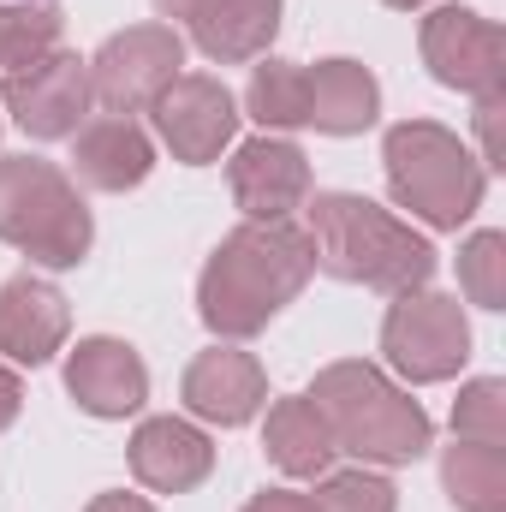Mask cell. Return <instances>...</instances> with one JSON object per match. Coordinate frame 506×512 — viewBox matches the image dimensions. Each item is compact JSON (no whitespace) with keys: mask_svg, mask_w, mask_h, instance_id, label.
<instances>
[{"mask_svg":"<svg viewBox=\"0 0 506 512\" xmlns=\"http://www.w3.org/2000/svg\"><path fill=\"white\" fill-rule=\"evenodd\" d=\"M72 334V310H66V292L36 280V274H12L0 286V358L6 364H24V370H42Z\"/></svg>","mask_w":506,"mask_h":512,"instance_id":"obj_14","label":"cell"},{"mask_svg":"<svg viewBox=\"0 0 506 512\" xmlns=\"http://www.w3.org/2000/svg\"><path fill=\"white\" fill-rule=\"evenodd\" d=\"M453 435H459V441H489V447L506 441V382L501 376L465 382L459 405H453Z\"/></svg>","mask_w":506,"mask_h":512,"instance_id":"obj_24","label":"cell"},{"mask_svg":"<svg viewBox=\"0 0 506 512\" xmlns=\"http://www.w3.org/2000/svg\"><path fill=\"white\" fill-rule=\"evenodd\" d=\"M0 245L24 251L36 268H78L96 227L72 173L36 155H0Z\"/></svg>","mask_w":506,"mask_h":512,"instance_id":"obj_5","label":"cell"},{"mask_svg":"<svg viewBox=\"0 0 506 512\" xmlns=\"http://www.w3.org/2000/svg\"><path fill=\"white\" fill-rule=\"evenodd\" d=\"M12 126L36 143H54V137H78L84 114H90V60L54 48L18 72H6V90H0Z\"/></svg>","mask_w":506,"mask_h":512,"instance_id":"obj_9","label":"cell"},{"mask_svg":"<svg viewBox=\"0 0 506 512\" xmlns=\"http://www.w3.org/2000/svg\"><path fill=\"white\" fill-rule=\"evenodd\" d=\"M316 512H393L399 495L376 471H322V489L310 495Z\"/></svg>","mask_w":506,"mask_h":512,"instance_id":"obj_25","label":"cell"},{"mask_svg":"<svg viewBox=\"0 0 506 512\" xmlns=\"http://www.w3.org/2000/svg\"><path fill=\"white\" fill-rule=\"evenodd\" d=\"M149 173H155V143L137 120L108 114V120H90L78 131V149H72V179L78 185L120 197V191H137Z\"/></svg>","mask_w":506,"mask_h":512,"instance_id":"obj_16","label":"cell"},{"mask_svg":"<svg viewBox=\"0 0 506 512\" xmlns=\"http://www.w3.org/2000/svg\"><path fill=\"white\" fill-rule=\"evenodd\" d=\"M84 512H155V507H149L143 495H126V489H108V495H96V501H90Z\"/></svg>","mask_w":506,"mask_h":512,"instance_id":"obj_29","label":"cell"},{"mask_svg":"<svg viewBox=\"0 0 506 512\" xmlns=\"http://www.w3.org/2000/svg\"><path fill=\"white\" fill-rule=\"evenodd\" d=\"M381 6H393V12H417V6H429V0H381Z\"/></svg>","mask_w":506,"mask_h":512,"instance_id":"obj_31","label":"cell"},{"mask_svg":"<svg viewBox=\"0 0 506 512\" xmlns=\"http://www.w3.org/2000/svg\"><path fill=\"white\" fill-rule=\"evenodd\" d=\"M459 286L477 310H506V233H471L459 251Z\"/></svg>","mask_w":506,"mask_h":512,"instance_id":"obj_23","label":"cell"},{"mask_svg":"<svg viewBox=\"0 0 506 512\" xmlns=\"http://www.w3.org/2000/svg\"><path fill=\"white\" fill-rule=\"evenodd\" d=\"M381 358L405 382H453L471 358V322L453 292H399L381 316Z\"/></svg>","mask_w":506,"mask_h":512,"instance_id":"obj_6","label":"cell"},{"mask_svg":"<svg viewBox=\"0 0 506 512\" xmlns=\"http://www.w3.org/2000/svg\"><path fill=\"white\" fill-rule=\"evenodd\" d=\"M316 274L310 233L292 221H245L233 227L197 274V316L221 340L262 334Z\"/></svg>","mask_w":506,"mask_h":512,"instance_id":"obj_1","label":"cell"},{"mask_svg":"<svg viewBox=\"0 0 506 512\" xmlns=\"http://www.w3.org/2000/svg\"><path fill=\"white\" fill-rule=\"evenodd\" d=\"M66 393L90 417H131L149 399V370H143L137 346L114 340V334H90L66 352Z\"/></svg>","mask_w":506,"mask_h":512,"instance_id":"obj_13","label":"cell"},{"mask_svg":"<svg viewBox=\"0 0 506 512\" xmlns=\"http://www.w3.org/2000/svg\"><path fill=\"white\" fill-rule=\"evenodd\" d=\"M441 489L459 512H506V447L453 441L441 453Z\"/></svg>","mask_w":506,"mask_h":512,"instance_id":"obj_20","label":"cell"},{"mask_svg":"<svg viewBox=\"0 0 506 512\" xmlns=\"http://www.w3.org/2000/svg\"><path fill=\"white\" fill-rule=\"evenodd\" d=\"M417 48H423L429 78L459 90V96H495V90H506V30L495 18L471 12V6L429 12Z\"/></svg>","mask_w":506,"mask_h":512,"instance_id":"obj_8","label":"cell"},{"mask_svg":"<svg viewBox=\"0 0 506 512\" xmlns=\"http://www.w3.org/2000/svg\"><path fill=\"white\" fill-rule=\"evenodd\" d=\"M227 185H233V203L245 209V221H292V209L310 203V161L292 137L262 131L233 149Z\"/></svg>","mask_w":506,"mask_h":512,"instance_id":"obj_11","label":"cell"},{"mask_svg":"<svg viewBox=\"0 0 506 512\" xmlns=\"http://www.w3.org/2000/svg\"><path fill=\"white\" fill-rule=\"evenodd\" d=\"M304 126L328 131V137H358L376 126L381 114V84L370 66L358 60H316L304 66Z\"/></svg>","mask_w":506,"mask_h":512,"instance_id":"obj_17","label":"cell"},{"mask_svg":"<svg viewBox=\"0 0 506 512\" xmlns=\"http://www.w3.org/2000/svg\"><path fill=\"white\" fill-rule=\"evenodd\" d=\"M60 24L66 18L48 0H0V66L18 72V66L54 54L60 48Z\"/></svg>","mask_w":506,"mask_h":512,"instance_id":"obj_22","label":"cell"},{"mask_svg":"<svg viewBox=\"0 0 506 512\" xmlns=\"http://www.w3.org/2000/svg\"><path fill=\"white\" fill-rule=\"evenodd\" d=\"M149 114H155L161 143L173 149V161H185V167L221 161V149H227L233 131H239V102H233V90H227L221 78H209V72H179V78L155 96Z\"/></svg>","mask_w":506,"mask_h":512,"instance_id":"obj_10","label":"cell"},{"mask_svg":"<svg viewBox=\"0 0 506 512\" xmlns=\"http://www.w3.org/2000/svg\"><path fill=\"white\" fill-rule=\"evenodd\" d=\"M381 167H387L393 203L411 209L435 233H459L483 209V191H489V167L459 143V131L435 126V120H399V126H387Z\"/></svg>","mask_w":506,"mask_h":512,"instance_id":"obj_4","label":"cell"},{"mask_svg":"<svg viewBox=\"0 0 506 512\" xmlns=\"http://www.w3.org/2000/svg\"><path fill=\"white\" fill-rule=\"evenodd\" d=\"M185 66V42L173 24H131L114 30L96 60H90V96L108 108V114H149L155 96L179 78Z\"/></svg>","mask_w":506,"mask_h":512,"instance_id":"obj_7","label":"cell"},{"mask_svg":"<svg viewBox=\"0 0 506 512\" xmlns=\"http://www.w3.org/2000/svg\"><path fill=\"white\" fill-rule=\"evenodd\" d=\"M179 399L191 417L203 423H221V429H239L251 423L256 411L268 405V376L251 352L239 346H209L185 364V382H179Z\"/></svg>","mask_w":506,"mask_h":512,"instance_id":"obj_12","label":"cell"},{"mask_svg":"<svg viewBox=\"0 0 506 512\" xmlns=\"http://www.w3.org/2000/svg\"><path fill=\"white\" fill-rule=\"evenodd\" d=\"M131 477L155 495H191L215 471V441L185 417H143L126 447Z\"/></svg>","mask_w":506,"mask_h":512,"instance_id":"obj_15","label":"cell"},{"mask_svg":"<svg viewBox=\"0 0 506 512\" xmlns=\"http://www.w3.org/2000/svg\"><path fill=\"white\" fill-rule=\"evenodd\" d=\"M245 512H316L310 495H298V489H262L245 501Z\"/></svg>","mask_w":506,"mask_h":512,"instance_id":"obj_27","label":"cell"},{"mask_svg":"<svg viewBox=\"0 0 506 512\" xmlns=\"http://www.w3.org/2000/svg\"><path fill=\"white\" fill-rule=\"evenodd\" d=\"M506 90L495 96H477V137H483V167H506Z\"/></svg>","mask_w":506,"mask_h":512,"instance_id":"obj_26","label":"cell"},{"mask_svg":"<svg viewBox=\"0 0 506 512\" xmlns=\"http://www.w3.org/2000/svg\"><path fill=\"white\" fill-rule=\"evenodd\" d=\"M310 405L322 411L334 447L352 453V459H364V465H417L435 447L429 411L393 382L387 370L364 364V358H340V364L316 370Z\"/></svg>","mask_w":506,"mask_h":512,"instance_id":"obj_3","label":"cell"},{"mask_svg":"<svg viewBox=\"0 0 506 512\" xmlns=\"http://www.w3.org/2000/svg\"><path fill=\"white\" fill-rule=\"evenodd\" d=\"M304 66L298 60H262L251 72V90H245V108L262 131H298L304 126Z\"/></svg>","mask_w":506,"mask_h":512,"instance_id":"obj_21","label":"cell"},{"mask_svg":"<svg viewBox=\"0 0 506 512\" xmlns=\"http://www.w3.org/2000/svg\"><path fill=\"white\" fill-rule=\"evenodd\" d=\"M262 453H268V465L286 471V477H322L340 447H334L322 411L310 405V393H292V399H274V405H268Z\"/></svg>","mask_w":506,"mask_h":512,"instance_id":"obj_19","label":"cell"},{"mask_svg":"<svg viewBox=\"0 0 506 512\" xmlns=\"http://www.w3.org/2000/svg\"><path fill=\"white\" fill-rule=\"evenodd\" d=\"M185 30L215 66H245V60L268 54V42L280 30V0H197Z\"/></svg>","mask_w":506,"mask_h":512,"instance_id":"obj_18","label":"cell"},{"mask_svg":"<svg viewBox=\"0 0 506 512\" xmlns=\"http://www.w3.org/2000/svg\"><path fill=\"white\" fill-rule=\"evenodd\" d=\"M18 411H24V382H18L12 364H0V435L18 423Z\"/></svg>","mask_w":506,"mask_h":512,"instance_id":"obj_28","label":"cell"},{"mask_svg":"<svg viewBox=\"0 0 506 512\" xmlns=\"http://www.w3.org/2000/svg\"><path fill=\"white\" fill-rule=\"evenodd\" d=\"M304 233H310L316 268L346 286H370V292L399 298V292L429 286V274H435V245L358 191H316Z\"/></svg>","mask_w":506,"mask_h":512,"instance_id":"obj_2","label":"cell"},{"mask_svg":"<svg viewBox=\"0 0 506 512\" xmlns=\"http://www.w3.org/2000/svg\"><path fill=\"white\" fill-rule=\"evenodd\" d=\"M155 12H161V18H179V24H185V18L197 12V0H155Z\"/></svg>","mask_w":506,"mask_h":512,"instance_id":"obj_30","label":"cell"}]
</instances>
